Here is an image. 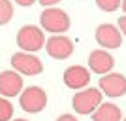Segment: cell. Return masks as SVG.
Segmentation results:
<instances>
[{
    "instance_id": "cell-1",
    "label": "cell",
    "mask_w": 126,
    "mask_h": 121,
    "mask_svg": "<svg viewBox=\"0 0 126 121\" xmlns=\"http://www.w3.org/2000/svg\"><path fill=\"white\" fill-rule=\"evenodd\" d=\"M40 25L43 30L53 32V34H62L70 28V17L66 11L58 8H45L40 15Z\"/></svg>"
},
{
    "instance_id": "cell-2",
    "label": "cell",
    "mask_w": 126,
    "mask_h": 121,
    "mask_svg": "<svg viewBox=\"0 0 126 121\" xmlns=\"http://www.w3.org/2000/svg\"><path fill=\"white\" fill-rule=\"evenodd\" d=\"M102 93L100 89H96V87H89V89H83L75 93L74 98H72V106H74V110L81 116H90L92 112L102 104Z\"/></svg>"
},
{
    "instance_id": "cell-3",
    "label": "cell",
    "mask_w": 126,
    "mask_h": 121,
    "mask_svg": "<svg viewBox=\"0 0 126 121\" xmlns=\"http://www.w3.org/2000/svg\"><path fill=\"white\" fill-rule=\"evenodd\" d=\"M17 46L26 53H34L45 46V36L40 26L34 25H25L17 32Z\"/></svg>"
},
{
    "instance_id": "cell-4",
    "label": "cell",
    "mask_w": 126,
    "mask_h": 121,
    "mask_svg": "<svg viewBox=\"0 0 126 121\" xmlns=\"http://www.w3.org/2000/svg\"><path fill=\"white\" fill-rule=\"evenodd\" d=\"M19 104L25 112L28 114H38V112H42L47 104V93L42 89V87H38V85H30V87H26L25 91L21 93L19 97Z\"/></svg>"
},
{
    "instance_id": "cell-5",
    "label": "cell",
    "mask_w": 126,
    "mask_h": 121,
    "mask_svg": "<svg viewBox=\"0 0 126 121\" xmlns=\"http://www.w3.org/2000/svg\"><path fill=\"white\" fill-rule=\"evenodd\" d=\"M11 66L23 76H38V74L43 72V63L38 57H34L32 53H26V51L11 55Z\"/></svg>"
},
{
    "instance_id": "cell-6",
    "label": "cell",
    "mask_w": 126,
    "mask_h": 121,
    "mask_svg": "<svg viewBox=\"0 0 126 121\" xmlns=\"http://www.w3.org/2000/svg\"><path fill=\"white\" fill-rule=\"evenodd\" d=\"M45 51L49 57L57 59V61H64L74 53V42L64 34H53L45 42Z\"/></svg>"
},
{
    "instance_id": "cell-7",
    "label": "cell",
    "mask_w": 126,
    "mask_h": 121,
    "mask_svg": "<svg viewBox=\"0 0 126 121\" xmlns=\"http://www.w3.org/2000/svg\"><path fill=\"white\" fill-rule=\"evenodd\" d=\"M96 42L105 49H117L122 44V32L115 25L104 23L96 28Z\"/></svg>"
},
{
    "instance_id": "cell-8",
    "label": "cell",
    "mask_w": 126,
    "mask_h": 121,
    "mask_svg": "<svg viewBox=\"0 0 126 121\" xmlns=\"http://www.w3.org/2000/svg\"><path fill=\"white\" fill-rule=\"evenodd\" d=\"M100 91L113 98L126 95V78L122 74H104V78H100Z\"/></svg>"
},
{
    "instance_id": "cell-9",
    "label": "cell",
    "mask_w": 126,
    "mask_h": 121,
    "mask_svg": "<svg viewBox=\"0 0 126 121\" xmlns=\"http://www.w3.org/2000/svg\"><path fill=\"white\" fill-rule=\"evenodd\" d=\"M23 91V78L17 70H4L0 74V95L10 98Z\"/></svg>"
},
{
    "instance_id": "cell-10",
    "label": "cell",
    "mask_w": 126,
    "mask_h": 121,
    "mask_svg": "<svg viewBox=\"0 0 126 121\" xmlns=\"http://www.w3.org/2000/svg\"><path fill=\"white\" fill-rule=\"evenodd\" d=\"M90 81V72L85 66H70L64 70V83L70 89H85Z\"/></svg>"
},
{
    "instance_id": "cell-11",
    "label": "cell",
    "mask_w": 126,
    "mask_h": 121,
    "mask_svg": "<svg viewBox=\"0 0 126 121\" xmlns=\"http://www.w3.org/2000/svg\"><path fill=\"white\" fill-rule=\"evenodd\" d=\"M115 66V59L111 57L105 49H96L89 55V68L94 74H107Z\"/></svg>"
},
{
    "instance_id": "cell-12",
    "label": "cell",
    "mask_w": 126,
    "mask_h": 121,
    "mask_svg": "<svg viewBox=\"0 0 126 121\" xmlns=\"http://www.w3.org/2000/svg\"><path fill=\"white\" fill-rule=\"evenodd\" d=\"M122 114L121 108L111 102H105V104H100L92 112V121H121Z\"/></svg>"
},
{
    "instance_id": "cell-13",
    "label": "cell",
    "mask_w": 126,
    "mask_h": 121,
    "mask_svg": "<svg viewBox=\"0 0 126 121\" xmlns=\"http://www.w3.org/2000/svg\"><path fill=\"white\" fill-rule=\"evenodd\" d=\"M13 17V4L10 0H0V26L8 25Z\"/></svg>"
},
{
    "instance_id": "cell-14",
    "label": "cell",
    "mask_w": 126,
    "mask_h": 121,
    "mask_svg": "<svg viewBox=\"0 0 126 121\" xmlns=\"http://www.w3.org/2000/svg\"><path fill=\"white\" fill-rule=\"evenodd\" d=\"M13 117V106L10 100L0 98V121H10Z\"/></svg>"
},
{
    "instance_id": "cell-15",
    "label": "cell",
    "mask_w": 126,
    "mask_h": 121,
    "mask_svg": "<svg viewBox=\"0 0 126 121\" xmlns=\"http://www.w3.org/2000/svg\"><path fill=\"white\" fill-rule=\"evenodd\" d=\"M96 4L104 11H115V10H119L121 0H96Z\"/></svg>"
},
{
    "instance_id": "cell-16",
    "label": "cell",
    "mask_w": 126,
    "mask_h": 121,
    "mask_svg": "<svg viewBox=\"0 0 126 121\" xmlns=\"http://www.w3.org/2000/svg\"><path fill=\"white\" fill-rule=\"evenodd\" d=\"M57 121H79L75 116H72V114H62L60 117H57Z\"/></svg>"
},
{
    "instance_id": "cell-17",
    "label": "cell",
    "mask_w": 126,
    "mask_h": 121,
    "mask_svg": "<svg viewBox=\"0 0 126 121\" xmlns=\"http://www.w3.org/2000/svg\"><path fill=\"white\" fill-rule=\"evenodd\" d=\"M119 30L126 36V15L124 17H119Z\"/></svg>"
},
{
    "instance_id": "cell-18",
    "label": "cell",
    "mask_w": 126,
    "mask_h": 121,
    "mask_svg": "<svg viewBox=\"0 0 126 121\" xmlns=\"http://www.w3.org/2000/svg\"><path fill=\"white\" fill-rule=\"evenodd\" d=\"M40 4L43 6V8H51V6H55V4H58L60 0H38Z\"/></svg>"
},
{
    "instance_id": "cell-19",
    "label": "cell",
    "mask_w": 126,
    "mask_h": 121,
    "mask_svg": "<svg viewBox=\"0 0 126 121\" xmlns=\"http://www.w3.org/2000/svg\"><path fill=\"white\" fill-rule=\"evenodd\" d=\"M34 2H36V0H15V4L23 6V8H28V6H32Z\"/></svg>"
},
{
    "instance_id": "cell-20",
    "label": "cell",
    "mask_w": 126,
    "mask_h": 121,
    "mask_svg": "<svg viewBox=\"0 0 126 121\" xmlns=\"http://www.w3.org/2000/svg\"><path fill=\"white\" fill-rule=\"evenodd\" d=\"M121 8H122V11L126 13V0H121Z\"/></svg>"
},
{
    "instance_id": "cell-21",
    "label": "cell",
    "mask_w": 126,
    "mask_h": 121,
    "mask_svg": "<svg viewBox=\"0 0 126 121\" xmlns=\"http://www.w3.org/2000/svg\"><path fill=\"white\" fill-rule=\"evenodd\" d=\"M13 121H26V119H13Z\"/></svg>"
},
{
    "instance_id": "cell-22",
    "label": "cell",
    "mask_w": 126,
    "mask_h": 121,
    "mask_svg": "<svg viewBox=\"0 0 126 121\" xmlns=\"http://www.w3.org/2000/svg\"><path fill=\"white\" fill-rule=\"evenodd\" d=\"M122 121H126V117H124V119H122Z\"/></svg>"
}]
</instances>
